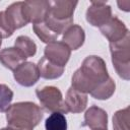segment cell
Returning <instances> with one entry per match:
<instances>
[{
    "instance_id": "obj_25",
    "label": "cell",
    "mask_w": 130,
    "mask_h": 130,
    "mask_svg": "<svg viewBox=\"0 0 130 130\" xmlns=\"http://www.w3.org/2000/svg\"><path fill=\"white\" fill-rule=\"evenodd\" d=\"M1 44H2V38L0 37V47H1Z\"/></svg>"
},
{
    "instance_id": "obj_4",
    "label": "cell",
    "mask_w": 130,
    "mask_h": 130,
    "mask_svg": "<svg viewBox=\"0 0 130 130\" xmlns=\"http://www.w3.org/2000/svg\"><path fill=\"white\" fill-rule=\"evenodd\" d=\"M37 96L41 103V106L48 112H59L67 114L68 110L63 101L62 93L58 87L55 86H43L36 90Z\"/></svg>"
},
{
    "instance_id": "obj_12",
    "label": "cell",
    "mask_w": 130,
    "mask_h": 130,
    "mask_svg": "<svg viewBox=\"0 0 130 130\" xmlns=\"http://www.w3.org/2000/svg\"><path fill=\"white\" fill-rule=\"evenodd\" d=\"M85 40V34L81 26L77 24L70 25L63 35L62 42L70 49V50H77L79 49Z\"/></svg>"
},
{
    "instance_id": "obj_26",
    "label": "cell",
    "mask_w": 130,
    "mask_h": 130,
    "mask_svg": "<svg viewBox=\"0 0 130 130\" xmlns=\"http://www.w3.org/2000/svg\"><path fill=\"white\" fill-rule=\"evenodd\" d=\"M102 130H107V129H102Z\"/></svg>"
},
{
    "instance_id": "obj_3",
    "label": "cell",
    "mask_w": 130,
    "mask_h": 130,
    "mask_svg": "<svg viewBox=\"0 0 130 130\" xmlns=\"http://www.w3.org/2000/svg\"><path fill=\"white\" fill-rule=\"evenodd\" d=\"M112 62L120 77L129 79L130 74V35L129 32L120 41L110 43Z\"/></svg>"
},
{
    "instance_id": "obj_18",
    "label": "cell",
    "mask_w": 130,
    "mask_h": 130,
    "mask_svg": "<svg viewBox=\"0 0 130 130\" xmlns=\"http://www.w3.org/2000/svg\"><path fill=\"white\" fill-rule=\"evenodd\" d=\"M46 130H67V121L62 113H52L45 122Z\"/></svg>"
},
{
    "instance_id": "obj_10",
    "label": "cell",
    "mask_w": 130,
    "mask_h": 130,
    "mask_svg": "<svg viewBox=\"0 0 130 130\" xmlns=\"http://www.w3.org/2000/svg\"><path fill=\"white\" fill-rule=\"evenodd\" d=\"M84 126L89 127L91 130H102L108 127V115L103 109L91 106L84 114Z\"/></svg>"
},
{
    "instance_id": "obj_16",
    "label": "cell",
    "mask_w": 130,
    "mask_h": 130,
    "mask_svg": "<svg viewBox=\"0 0 130 130\" xmlns=\"http://www.w3.org/2000/svg\"><path fill=\"white\" fill-rule=\"evenodd\" d=\"M14 47L27 59L29 57H32L37 52V46L35 42L26 37V36H19L14 43Z\"/></svg>"
},
{
    "instance_id": "obj_11",
    "label": "cell",
    "mask_w": 130,
    "mask_h": 130,
    "mask_svg": "<svg viewBox=\"0 0 130 130\" xmlns=\"http://www.w3.org/2000/svg\"><path fill=\"white\" fill-rule=\"evenodd\" d=\"M65 106L68 112L71 113H80L84 111L87 105V95L83 92H80L73 87L68 88L66 98H65Z\"/></svg>"
},
{
    "instance_id": "obj_7",
    "label": "cell",
    "mask_w": 130,
    "mask_h": 130,
    "mask_svg": "<svg viewBox=\"0 0 130 130\" xmlns=\"http://www.w3.org/2000/svg\"><path fill=\"white\" fill-rule=\"evenodd\" d=\"M14 79L22 86H31L40 78L39 68L32 62H23L13 71Z\"/></svg>"
},
{
    "instance_id": "obj_19",
    "label": "cell",
    "mask_w": 130,
    "mask_h": 130,
    "mask_svg": "<svg viewBox=\"0 0 130 130\" xmlns=\"http://www.w3.org/2000/svg\"><path fill=\"white\" fill-rule=\"evenodd\" d=\"M34 31L36 32V35L39 37V39L47 44H50L52 42H55L58 38V35L55 34L53 30H51L48 25L45 23V21L39 22V23H35L32 25Z\"/></svg>"
},
{
    "instance_id": "obj_8",
    "label": "cell",
    "mask_w": 130,
    "mask_h": 130,
    "mask_svg": "<svg viewBox=\"0 0 130 130\" xmlns=\"http://www.w3.org/2000/svg\"><path fill=\"white\" fill-rule=\"evenodd\" d=\"M49 10V1H24L23 12L27 22L39 23L45 20Z\"/></svg>"
},
{
    "instance_id": "obj_21",
    "label": "cell",
    "mask_w": 130,
    "mask_h": 130,
    "mask_svg": "<svg viewBox=\"0 0 130 130\" xmlns=\"http://www.w3.org/2000/svg\"><path fill=\"white\" fill-rule=\"evenodd\" d=\"M13 99V91L5 84H0V112H6Z\"/></svg>"
},
{
    "instance_id": "obj_20",
    "label": "cell",
    "mask_w": 130,
    "mask_h": 130,
    "mask_svg": "<svg viewBox=\"0 0 130 130\" xmlns=\"http://www.w3.org/2000/svg\"><path fill=\"white\" fill-rule=\"evenodd\" d=\"M114 130H129V107L119 110L113 117Z\"/></svg>"
},
{
    "instance_id": "obj_13",
    "label": "cell",
    "mask_w": 130,
    "mask_h": 130,
    "mask_svg": "<svg viewBox=\"0 0 130 130\" xmlns=\"http://www.w3.org/2000/svg\"><path fill=\"white\" fill-rule=\"evenodd\" d=\"M5 15L14 29L26 25L28 22L23 12V2H15L6 8Z\"/></svg>"
},
{
    "instance_id": "obj_9",
    "label": "cell",
    "mask_w": 130,
    "mask_h": 130,
    "mask_svg": "<svg viewBox=\"0 0 130 130\" xmlns=\"http://www.w3.org/2000/svg\"><path fill=\"white\" fill-rule=\"evenodd\" d=\"M100 30L110 43H115L122 40L129 32L124 22H122L116 16H112L105 24L100 26Z\"/></svg>"
},
{
    "instance_id": "obj_15",
    "label": "cell",
    "mask_w": 130,
    "mask_h": 130,
    "mask_svg": "<svg viewBox=\"0 0 130 130\" xmlns=\"http://www.w3.org/2000/svg\"><path fill=\"white\" fill-rule=\"evenodd\" d=\"M37 66L39 68L40 76H42L45 79H56V78H59L64 72V67L63 66L57 65V64L49 61L45 57L40 59V61H39Z\"/></svg>"
},
{
    "instance_id": "obj_1",
    "label": "cell",
    "mask_w": 130,
    "mask_h": 130,
    "mask_svg": "<svg viewBox=\"0 0 130 130\" xmlns=\"http://www.w3.org/2000/svg\"><path fill=\"white\" fill-rule=\"evenodd\" d=\"M109 77L105 61L99 56H88L83 60L81 67L74 72L71 87L83 93H90Z\"/></svg>"
},
{
    "instance_id": "obj_24",
    "label": "cell",
    "mask_w": 130,
    "mask_h": 130,
    "mask_svg": "<svg viewBox=\"0 0 130 130\" xmlns=\"http://www.w3.org/2000/svg\"><path fill=\"white\" fill-rule=\"evenodd\" d=\"M0 130H10L8 127H6V128H2V129H0Z\"/></svg>"
},
{
    "instance_id": "obj_2",
    "label": "cell",
    "mask_w": 130,
    "mask_h": 130,
    "mask_svg": "<svg viewBox=\"0 0 130 130\" xmlns=\"http://www.w3.org/2000/svg\"><path fill=\"white\" fill-rule=\"evenodd\" d=\"M43 112L31 102H19L6 110L7 127L10 130H34L41 122Z\"/></svg>"
},
{
    "instance_id": "obj_5",
    "label": "cell",
    "mask_w": 130,
    "mask_h": 130,
    "mask_svg": "<svg viewBox=\"0 0 130 130\" xmlns=\"http://www.w3.org/2000/svg\"><path fill=\"white\" fill-rule=\"evenodd\" d=\"M112 17L111 6L104 1H91L86 11V20L93 26H102Z\"/></svg>"
},
{
    "instance_id": "obj_22",
    "label": "cell",
    "mask_w": 130,
    "mask_h": 130,
    "mask_svg": "<svg viewBox=\"0 0 130 130\" xmlns=\"http://www.w3.org/2000/svg\"><path fill=\"white\" fill-rule=\"evenodd\" d=\"M14 30L15 29L12 27V25L10 24V22L8 21V19L6 17L5 12L0 11V37L8 38L13 35Z\"/></svg>"
},
{
    "instance_id": "obj_14",
    "label": "cell",
    "mask_w": 130,
    "mask_h": 130,
    "mask_svg": "<svg viewBox=\"0 0 130 130\" xmlns=\"http://www.w3.org/2000/svg\"><path fill=\"white\" fill-rule=\"evenodd\" d=\"M26 58L15 48H5L0 52V62L1 64L10 69L15 70L20 64L25 62Z\"/></svg>"
},
{
    "instance_id": "obj_17",
    "label": "cell",
    "mask_w": 130,
    "mask_h": 130,
    "mask_svg": "<svg viewBox=\"0 0 130 130\" xmlns=\"http://www.w3.org/2000/svg\"><path fill=\"white\" fill-rule=\"evenodd\" d=\"M115 87L116 85H115L114 80L111 77H109L106 81L99 84L95 87V89H93L90 92V94L94 99H98V100H107L112 96V94L115 91Z\"/></svg>"
},
{
    "instance_id": "obj_6",
    "label": "cell",
    "mask_w": 130,
    "mask_h": 130,
    "mask_svg": "<svg viewBox=\"0 0 130 130\" xmlns=\"http://www.w3.org/2000/svg\"><path fill=\"white\" fill-rule=\"evenodd\" d=\"M44 54H45L44 57L47 58L49 61L65 67V65L67 64L70 58L71 50L63 42L55 41L46 46Z\"/></svg>"
},
{
    "instance_id": "obj_23",
    "label": "cell",
    "mask_w": 130,
    "mask_h": 130,
    "mask_svg": "<svg viewBox=\"0 0 130 130\" xmlns=\"http://www.w3.org/2000/svg\"><path fill=\"white\" fill-rule=\"evenodd\" d=\"M118 6L120 7L121 10L124 11H129L130 10V1L129 0H124V1H118Z\"/></svg>"
}]
</instances>
